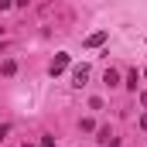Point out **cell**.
I'll list each match as a JSON object with an SVG mask.
<instances>
[{"mask_svg": "<svg viewBox=\"0 0 147 147\" xmlns=\"http://www.w3.org/2000/svg\"><path fill=\"white\" fill-rule=\"evenodd\" d=\"M140 130H147V113H144V116H140Z\"/></svg>", "mask_w": 147, "mask_h": 147, "instance_id": "cell-7", "label": "cell"}, {"mask_svg": "<svg viewBox=\"0 0 147 147\" xmlns=\"http://www.w3.org/2000/svg\"><path fill=\"white\" fill-rule=\"evenodd\" d=\"M144 79H147V69H144Z\"/></svg>", "mask_w": 147, "mask_h": 147, "instance_id": "cell-10", "label": "cell"}, {"mask_svg": "<svg viewBox=\"0 0 147 147\" xmlns=\"http://www.w3.org/2000/svg\"><path fill=\"white\" fill-rule=\"evenodd\" d=\"M103 82H106V86H120V72H116V69H106V72H103Z\"/></svg>", "mask_w": 147, "mask_h": 147, "instance_id": "cell-4", "label": "cell"}, {"mask_svg": "<svg viewBox=\"0 0 147 147\" xmlns=\"http://www.w3.org/2000/svg\"><path fill=\"white\" fill-rule=\"evenodd\" d=\"M24 147H31V144H24Z\"/></svg>", "mask_w": 147, "mask_h": 147, "instance_id": "cell-11", "label": "cell"}, {"mask_svg": "<svg viewBox=\"0 0 147 147\" xmlns=\"http://www.w3.org/2000/svg\"><path fill=\"white\" fill-rule=\"evenodd\" d=\"M69 62H72V58H69V51H58V55H55V62L48 65V72H51V75H62L65 69H69Z\"/></svg>", "mask_w": 147, "mask_h": 147, "instance_id": "cell-1", "label": "cell"}, {"mask_svg": "<svg viewBox=\"0 0 147 147\" xmlns=\"http://www.w3.org/2000/svg\"><path fill=\"white\" fill-rule=\"evenodd\" d=\"M0 72H3V75H14V72H17V62H14V58H7V62L0 65Z\"/></svg>", "mask_w": 147, "mask_h": 147, "instance_id": "cell-5", "label": "cell"}, {"mask_svg": "<svg viewBox=\"0 0 147 147\" xmlns=\"http://www.w3.org/2000/svg\"><path fill=\"white\" fill-rule=\"evenodd\" d=\"M7 134H10V127H7V123H0V140H3Z\"/></svg>", "mask_w": 147, "mask_h": 147, "instance_id": "cell-6", "label": "cell"}, {"mask_svg": "<svg viewBox=\"0 0 147 147\" xmlns=\"http://www.w3.org/2000/svg\"><path fill=\"white\" fill-rule=\"evenodd\" d=\"M106 38H110V31H92V34L86 38V48H99Z\"/></svg>", "mask_w": 147, "mask_h": 147, "instance_id": "cell-3", "label": "cell"}, {"mask_svg": "<svg viewBox=\"0 0 147 147\" xmlns=\"http://www.w3.org/2000/svg\"><path fill=\"white\" fill-rule=\"evenodd\" d=\"M140 103H144V106H147V92H140Z\"/></svg>", "mask_w": 147, "mask_h": 147, "instance_id": "cell-8", "label": "cell"}, {"mask_svg": "<svg viewBox=\"0 0 147 147\" xmlns=\"http://www.w3.org/2000/svg\"><path fill=\"white\" fill-rule=\"evenodd\" d=\"M106 147H120V140H110V144H106Z\"/></svg>", "mask_w": 147, "mask_h": 147, "instance_id": "cell-9", "label": "cell"}, {"mask_svg": "<svg viewBox=\"0 0 147 147\" xmlns=\"http://www.w3.org/2000/svg\"><path fill=\"white\" fill-rule=\"evenodd\" d=\"M86 79H89V65H75L72 69V86H86Z\"/></svg>", "mask_w": 147, "mask_h": 147, "instance_id": "cell-2", "label": "cell"}]
</instances>
